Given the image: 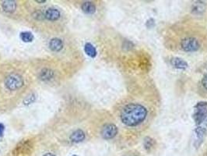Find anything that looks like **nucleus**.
I'll return each mask as SVG.
<instances>
[{
  "label": "nucleus",
  "mask_w": 207,
  "mask_h": 156,
  "mask_svg": "<svg viewBox=\"0 0 207 156\" xmlns=\"http://www.w3.org/2000/svg\"><path fill=\"white\" fill-rule=\"evenodd\" d=\"M53 72L49 69H44L41 73V78L44 80H50L53 77Z\"/></svg>",
  "instance_id": "obj_15"
},
{
  "label": "nucleus",
  "mask_w": 207,
  "mask_h": 156,
  "mask_svg": "<svg viewBox=\"0 0 207 156\" xmlns=\"http://www.w3.org/2000/svg\"><path fill=\"white\" fill-rule=\"evenodd\" d=\"M63 47V43L59 38H53L49 42V48L54 52H59Z\"/></svg>",
  "instance_id": "obj_10"
},
{
  "label": "nucleus",
  "mask_w": 207,
  "mask_h": 156,
  "mask_svg": "<svg viewBox=\"0 0 207 156\" xmlns=\"http://www.w3.org/2000/svg\"><path fill=\"white\" fill-rule=\"evenodd\" d=\"M73 156H77V155H73Z\"/></svg>",
  "instance_id": "obj_21"
},
{
  "label": "nucleus",
  "mask_w": 207,
  "mask_h": 156,
  "mask_svg": "<svg viewBox=\"0 0 207 156\" xmlns=\"http://www.w3.org/2000/svg\"><path fill=\"white\" fill-rule=\"evenodd\" d=\"M153 144H154V141L152 138L146 137L145 140H144V148H145L146 150L149 151L150 149H151Z\"/></svg>",
  "instance_id": "obj_16"
},
{
  "label": "nucleus",
  "mask_w": 207,
  "mask_h": 156,
  "mask_svg": "<svg viewBox=\"0 0 207 156\" xmlns=\"http://www.w3.org/2000/svg\"><path fill=\"white\" fill-rule=\"evenodd\" d=\"M147 116V110L143 105L138 103L126 105L122 110L120 119L128 126H136L142 123Z\"/></svg>",
  "instance_id": "obj_1"
},
{
  "label": "nucleus",
  "mask_w": 207,
  "mask_h": 156,
  "mask_svg": "<svg viewBox=\"0 0 207 156\" xmlns=\"http://www.w3.org/2000/svg\"><path fill=\"white\" fill-rule=\"evenodd\" d=\"M61 13L59 12V9H54V8H50V9H47V11L45 12V17L46 19H48L49 20H57L60 18Z\"/></svg>",
  "instance_id": "obj_7"
},
{
  "label": "nucleus",
  "mask_w": 207,
  "mask_h": 156,
  "mask_svg": "<svg viewBox=\"0 0 207 156\" xmlns=\"http://www.w3.org/2000/svg\"><path fill=\"white\" fill-rule=\"evenodd\" d=\"M171 63L174 68L180 69V70H184L188 67V63L183 59H180V58H173L171 60Z\"/></svg>",
  "instance_id": "obj_8"
},
{
  "label": "nucleus",
  "mask_w": 207,
  "mask_h": 156,
  "mask_svg": "<svg viewBox=\"0 0 207 156\" xmlns=\"http://www.w3.org/2000/svg\"><path fill=\"white\" fill-rule=\"evenodd\" d=\"M207 118V102H198L195 106V112L193 114L194 121L197 125L201 124Z\"/></svg>",
  "instance_id": "obj_2"
},
{
  "label": "nucleus",
  "mask_w": 207,
  "mask_h": 156,
  "mask_svg": "<svg viewBox=\"0 0 207 156\" xmlns=\"http://www.w3.org/2000/svg\"><path fill=\"white\" fill-rule=\"evenodd\" d=\"M181 49L188 52H196L199 49V42L194 38H187L182 40L181 43Z\"/></svg>",
  "instance_id": "obj_4"
},
{
  "label": "nucleus",
  "mask_w": 207,
  "mask_h": 156,
  "mask_svg": "<svg viewBox=\"0 0 207 156\" xmlns=\"http://www.w3.org/2000/svg\"><path fill=\"white\" fill-rule=\"evenodd\" d=\"M30 144H28L27 142H22L20 145L17 147V150L15 152L16 156H28L30 155Z\"/></svg>",
  "instance_id": "obj_6"
},
{
  "label": "nucleus",
  "mask_w": 207,
  "mask_h": 156,
  "mask_svg": "<svg viewBox=\"0 0 207 156\" xmlns=\"http://www.w3.org/2000/svg\"><path fill=\"white\" fill-rule=\"evenodd\" d=\"M118 133V128L115 124L109 123L105 125L102 129L101 134L104 139H112Z\"/></svg>",
  "instance_id": "obj_5"
},
{
  "label": "nucleus",
  "mask_w": 207,
  "mask_h": 156,
  "mask_svg": "<svg viewBox=\"0 0 207 156\" xmlns=\"http://www.w3.org/2000/svg\"><path fill=\"white\" fill-rule=\"evenodd\" d=\"M82 10L86 14H93L95 13L96 11V6L95 5L93 4L91 2H86L83 3L81 6Z\"/></svg>",
  "instance_id": "obj_11"
},
{
  "label": "nucleus",
  "mask_w": 207,
  "mask_h": 156,
  "mask_svg": "<svg viewBox=\"0 0 207 156\" xmlns=\"http://www.w3.org/2000/svg\"><path fill=\"white\" fill-rule=\"evenodd\" d=\"M4 130H5V126L3 123H0V137L3 136V133H4Z\"/></svg>",
  "instance_id": "obj_19"
},
{
  "label": "nucleus",
  "mask_w": 207,
  "mask_h": 156,
  "mask_svg": "<svg viewBox=\"0 0 207 156\" xmlns=\"http://www.w3.org/2000/svg\"><path fill=\"white\" fill-rule=\"evenodd\" d=\"M206 132V130L203 127H197L196 129H195V133H197V136H198V137L199 138V139H202V138L203 137Z\"/></svg>",
  "instance_id": "obj_17"
},
{
  "label": "nucleus",
  "mask_w": 207,
  "mask_h": 156,
  "mask_svg": "<svg viewBox=\"0 0 207 156\" xmlns=\"http://www.w3.org/2000/svg\"><path fill=\"white\" fill-rule=\"evenodd\" d=\"M84 50L85 52H86L90 57L94 58L97 56V50H96V49L94 48V46H93L92 44H91V43H86V44L85 45Z\"/></svg>",
  "instance_id": "obj_13"
},
{
  "label": "nucleus",
  "mask_w": 207,
  "mask_h": 156,
  "mask_svg": "<svg viewBox=\"0 0 207 156\" xmlns=\"http://www.w3.org/2000/svg\"><path fill=\"white\" fill-rule=\"evenodd\" d=\"M202 85L205 89L207 90V76H205L204 78L202 79Z\"/></svg>",
  "instance_id": "obj_18"
},
{
  "label": "nucleus",
  "mask_w": 207,
  "mask_h": 156,
  "mask_svg": "<svg viewBox=\"0 0 207 156\" xmlns=\"http://www.w3.org/2000/svg\"><path fill=\"white\" fill-rule=\"evenodd\" d=\"M85 139V133L82 130H76L73 132L70 136V140L73 142L79 143L83 141Z\"/></svg>",
  "instance_id": "obj_9"
},
{
  "label": "nucleus",
  "mask_w": 207,
  "mask_h": 156,
  "mask_svg": "<svg viewBox=\"0 0 207 156\" xmlns=\"http://www.w3.org/2000/svg\"><path fill=\"white\" fill-rule=\"evenodd\" d=\"M44 156H55V155H53V154H52V153H47V154H45Z\"/></svg>",
  "instance_id": "obj_20"
},
{
  "label": "nucleus",
  "mask_w": 207,
  "mask_h": 156,
  "mask_svg": "<svg viewBox=\"0 0 207 156\" xmlns=\"http://www.w3.org/2000/svg\"><path fill=\"white\" fill-rule=\"evenodd\" d=\"M20 39L24 42H31L34 40V35L30 32L25 31L20 33Z\"/></svg>",
  "instance_id": "obj_14"
},
{
  "label": "nucleus",
  "mask_w": 207,
  "mask_h": 156,
  "mask_svg": "<svg viewBox=\"0 0 207 156\" xmlns=\"http://www.w3.org/2000/svg\"><path fill=\"white\" fill-rule=\"evenodd\" d=\"M17 8V4L13 1H5L3 3V9L7 13H12Z\"/></svg>",
  "instance_id": "obj_12"
},
{
  "label": "nucleus",
  "mask_w": 207,
  "mask_h": 156,
  "mask_svg": "<svg viewBox=\"0 0 207 156\" xmlns=\"http://www.w3.org/2000/svg\"><path fill=\"white\" fill-rule=\"evenodd\" d=\"M24 83L23 78L17 73H12L6 77L5 80V86L9 91H16L22 88Z\"/></svg>",
  "instance_id": "obj_3"
}]
</instances>
